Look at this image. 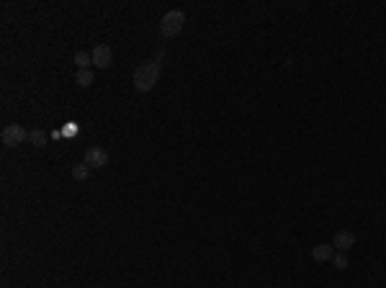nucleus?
<instances>
[{"label": "nucleus", "instance_id": "f257e3e1", "mask_svg": "<svg viewBox=\"0 0 386 288\" xmlns=\"http://www.w3.org/2000/svg\"><path fill=\"white\" fill-rule=\"evenodd\" d=\"M160 80V65L157 62H144L137 67L134 72V88L139 93H147V90H152Z\"/></svg>", "mask_w": 386, "mask_h": 288}, {"label": "nucleus", "instance_id": "f03ea898", "mask_svg": "<svg viewBox=\"0 0 386 288\" xmlns=\"http://www.w3.org/2000/svg\"><path fill=\"white\" fill-rule=\"evenodd\" d=\"M183 26H186V13L183 10H168L165 16L160 18V36L173 39L183 31Z\"/></svg>", "mask_w": 386, "mask_h": 288}, {"label": "nucleus", "instance_id": "7ed1b4c3", "mask_svg": "<svg viewBox=\"0 0 386 288\" xmlns=\"http://www.w3.org/2000/svg\"><path fill=\"white\" fill-rule=\"evenodd\" d=\"M26 139H28V131H26L21 124H10V126L3 129V144H5V147H18V144H23Z\"/></svg>", "mask_w": 386, "mask_h": 288}, {"label": "nucleus", "instance_id": "20e7f679", "mask_svg": "<svg viewBox=\"0 0 386 288\" xmlns=\"http://www.w3.org/2000/svg\"><path fill=\"white\" fill-rule=\"evenodd\" d=\"M93 67H98V70H106V67H111V62H113V49L108 47V44H96V49H93Z\"/></svg>", "mask_w": 386, "mask_h": 288}, {"label": "nucleus", "instance_id": "39448f33", "mask_svg": "<svg viewBox=\"0 0 386 288\" xmlns=\"http://www.w3.org/2000/svg\"><path fill=\"white\" fill-rule=\"evenodd\" d=\"M85 165L88 168H106L108 165V152L103 147H91L85 152Z\"/></svg>", "mask_w": 386, "mask_h": 288}, {"label": "nucleus", "instance_id": "423d86ee", "mask_svg": "<svg viewBox=\"0 0 386 288\" xmlns=\"http://www.w3.org/2000/svg\"><path fill=\"white\" fill-rule=\"evenodd\" d=\"M353 245H355V234H353V232H348V229L337 232V234H335V239H332V247H335L337 252H348Z\"/></svg>", "mask_w": 386, "mask_h": 288}, {"label": "nucleus", "instance_id": "0eeeda50", "mask_svg": "<svg viewBox=\"0 0 386 288\" xmlns=\"http://www.w3.org/2000/svg\"><path fill=\"white\" fill-rule=\"evenodd\" d=\"M335 252L337 250L332 245H317L314 250H311V257H314V263H332Z\"/></svg>", "mask_w": 386, "mask_h": 288}, {"label": "nucleus", "instance_id": "6e6552de", "mask_svg": "<svg viewBox=\"0 0 386 288\" xmlns=\"http://www.w3.org/2000/svg\"><path fill=\"white\" fill-rule=\"evenodd\" d=\"M93 80H96L93 70H78V85H80V88H91Z\"/></svg>", "mask_w": 386, "mask_h": 288}, {"label": "nucleus", "instance_id": "1a4fd4ad", "mask_svg": "<svg viewBox=\"0 0 386 288\" xmlns=\"http://www.w3.org/2000/svg\"><path fill=\"white\" fill-rule=\"evenodd\" d=\"M75 65H78V70H91L93 57L88 54V52H78V54H75Z\"/></svg>", "mask_w": 386, "mask_h": 288}, {"label": "nucleus", "instance_id": "9d476101", "mask_svg": "<svg viewBox=\"0 0 386 288\" xmlns=\"http://www.w3.org/2000/svg\"><path fill=\"white\" fill-rule=\"evenodd\" d=\"M28 142L36 144V147H47V134L41 129H34V131H28Z\"/></svg>", "mask_w": 386, "mask_h": 288}, {"label": "nucleus", "instance_id": "9b49d317", "mask_svg": "<svg viewBox=\"0 0 386 288\" xmlns=\"http://www.w3.org/2000/svg\"><path fill=\"white\" fill-rule=\"evenodd\" d=\"M88 175H91V168H88L85 162H83V165H75V168H72V178H75V180H85Z\"/></svg>", "mask_w": 386, "mask_h": 288}, {"label": "nucleus", "instance_id": "f8f14e48", "mask_svg": "<svg viewBox=\"0 0 386 288\" xmlns=\"http://www.w3.org/2000/svg\"><path fill=\"white\" fill-rule=\"evenodd\" d=\"M332 265H335L337 270H345V268H348V252H335Z\"/></svg>", "mask_w": 386, "mask_h": 288}, {"label": "nucleus", "instance_id": "ddd939ff", "mask_svg": "<svg viewBox=\"0 0 386 288\" xmlns=\"http://www.w3.org/2000/svg\"><path fill=\"white\" fill-rule=\"evenodd\" d=\"M80 129H78V124L75 121H70V124L62 129V131H54V139H59V136H72V134H78Z\"/></svg>", "mask_w": 386, "mask_h": 288}]
</instances>
